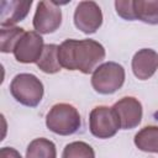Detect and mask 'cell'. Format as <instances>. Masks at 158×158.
<instances>
[{
  "label": "cell",
  "mask_w": 158,
  "mask_h": 158,
  "mask_svg": "<svg viewBox=\"0 0 158 158\" xmlns=\"http://www.w3.org/2000/svg\"><path fill=\"white\" fill-rule=\"evenodd\" d=\"M58 59L63 68L94 73L105 59V48L95 40H65L58 47Z\"/></svg>",
  "instance_id": "6da1fadb"
},
{
  "label": "cell",
  "mask_w": 158,
  "mask_h": 158,
  "mask_svg": "<svg viewBox=\"0 0 158 158\" xmlns=\"http://www.w3.org/2000/svg\"><path fill=\"white\" fill-rule=\"evenodd\" d=\"M81 125L79 111L70 104L60 102L51 107L46 116V126L53 133L69 136L75 133Z\"/></svg>",
  "instance_id": "7a4b0ae2"
},
{
  "label": "cell",
  "mask_w": 158,
  "mask_h": 158,
  "mask_svg": "<svg viewBox=\"0 0 158 158\" xmlns=\"http://www.w3.org/2000/svg\"><path fill=\"white\" fill-rule=\"evenodd\" d=\"M43 84L33 74L21 73L14 77L10 83L12 98L21 105L36 107L43 98Z\"/></svg>",
  "instance_id": "3957f363"
},
{
  "label": "cell",
  "mask_w": 158,
  "mask_h": 158,
  "mask_svg": "<svg viewBox=\"0 0 158 158\" xmlns=\"http://www.w3.org/2000/svg\"><path fill=\"white\" fill-rule=\"evenodd\" d=\"M125 83V69L116 62H106L100 64L91 75V85L94 90L101 95L116 93Z\"/></svg>",
  "instance_id": "277c9868"
},
{
  "label": "cell",
  "mask_w": 158,
  "mask_h": 158,
  "mask_svg": "<svg viewBox=\"0 0 158 158\" xmlns=\"http://www.w3.org/2000/svg\"><path fill=\"white\" fill-rule=\"evenodd\" d=\"M89 127L93 136L106 139L114 137L121 128L117 114L112 107L96 106L89 115Z\"/></svg>",
  "instance_id": "5b68a950"
},
{
  "label": "cell",
  "mask_w": 158,
  "mask_h": 158,
  "mask_svg": "<svg viewBox=\"0 0 158 158\" xmlns=\"http://www.w3.org/2000/svg\"><path fill=\"white\" fill-rule=\"evenodd\" d=\"M62 23V10L57 2L40 1L33 16L36 32L47 35L57 31Z\"/></svg>",
  "instance_id": "8992f818"
},
{
  "label": "cell",
  "mask_w": 158,
  "mask_h": 158,
  "mask_svg": "<svg viewBox=\"0 0 158 158\" xmlns=\"http://www.w3.org/2000/svg\"><path fill=\"white\" fill-rule=\"evenodd\" d=\"M102 23V12L95 1H80L74 11V25L81 32L95 33Z\"/></svg>",
  "instance_id": "52a82bcc"
},
{
  "label": "cell",
  "mask_w": 158,
  "mask_h": 158,
  "mask_svg": "<svg viewBox=\"0 0 158 158\" xmlns=\"http://www.w3.org/2000/svg\"><path fill=\"white\" fill-rule=\"evenodd\" d=\"M44 48L42 36L36 31H27L14 49L15 59L20 63H37Z\"/></svg>",
  "instance_id": "ba28073f"
},
{
  "label": "cell",
  "mask_w": 158,
  "mask_h": 158,
  "mask_svg": "<svg viewBox=\"0 0 158 158\" xmlns=\"http://www.w3.org/2000/svg\"><path fill=\"white\" fill-rule=\"evenodd\" d=\"M112 109L118 116L122 130L137 127L142 120V105L133 96H125L114 104Z\"/></svg>",
  "instance_id": "9c48e42d"
},
{
  "label": "cell",
  "mask_w": 158,
  "mask_h": 158,
  "mask_svg": "<svg viewBox=\"0 0 158 158\" xmlns=\"http://www.w3.org/2000/svg\"><path fill=\"white\" fill-rule=\"evenodd\" d=\"M132 72L139 80H147L158 69V53L151 48H142L132 58Z\"/></svg>",
  "instance_id": "30bf717a"
},
{
  "label": "cell",
  "mask_w": 158,
  "mask_h": 158,
  "mask_svg": "<svg viewBox=\"0 0 158 158\" xmlns=\"http://www.w3.org/2000/svg\"><path fill=\"white\" fill-rule=\"evenodd\" d=\"M32 5V1H19V0H10V1H1L0 2V25L1 27H10L15 23L22 21Z\"/></svg>",
  "instance_id": "8fae6325"
},
{
  "label": "cell",
  "mask_w": 158,
  "mask_h": 158,
  "mask_svg": "<svg viewBox=\"0 0 158 158\" xmlns=\"http://www.w3.org/2000/svg\"><path fill=\"white\" fill-rule=\"evenodd\" d=\"M135 144L139 151L158 153V126H146L135 135Z\"/></svg>",
  "instance_id": "7c38bea8"
},
{
  "label": "cell",
  "mask_w": 158,
  "mask_h": 158,
  "mask_svg": "<svg viewBox=\"0 0 158 158\" xmlns=\"http://www.w3.org/2000/svg\"><path fill=\"white\" fill-rule=\"evenodd\" d=\"M136 20L148 25H158V0H133Z\"/></svg>",
  "instance_id": "4fadbf2b"
},
{
  "label": "cell",
  "mask_w": 158,
  "mask_h": 158,
  "mask_svg": "<svg viewBox=\"0 0 158 158\" xmlns=\"http://www.w3.org/2000/svg\"><path fill=\"white\" fill-rule=\"evenodd\" d=\"M58 47L57 44H44L43 52L38 59V62L36 63L37 67L47 74H54L58 73L62 68L59 59H58Z\"/></svg>",
  "instance_id": "5bb4252c"
},
{
  "label": "cell",
  "mask_w": 158,
  "mask_h": 158,
  "mask_svg": "<svg viewBox=\"0 0 158 158\" xmlns=\"http://www.w3.org/2000/svg\"><path fill=\"white\" fill-rule=\"evenodd\" d=\"M56 144L47 138L40 137L30 142L26 149V158H56Z\"/></svg>",
  "instance_id": "9a60e30c"
},
{
  "label": "cell",
  "mask_w": 158,
  "mask_h": 158,
  "mask_svg": "<svg viewBox=\"0 0 158 158\" xmlns=\"http://www.w3.org/2000/svg\"><path fill=\"white\" fill-rule=\"evenodd\" d=\"M25 30L17 26H10V27H1L0 30V51L2 53H10L14 52L16 44L21 40V37L25 35Z\"/></svg>",
  "instance_id": "2e32d148"
},
{
  "label": "cell",
  "mask_w": 158,
  "mask_h": 158,
  "mask_svg": "<svg viewBox=\"0 0 158 158\" xmlns=\"http://www.w3.org/2000/svg\"><path fill=\"white\" fill-rule=\"evenodd\" d=\"M62 158H95V152L90 144L83 141H75L64 147Z\"/></svg>",
  "instance_id": "e0dca14e"
},
{
  "label": "cell",
  "mask_w": 158,
  "mask_h": 158,
  "mask_svg": "<svg viewBox=\"0 0 158 158\" xmlns=\"http://www.w3.org/2000/svg\"><path fill=\"white\" fill-rule=\"evenodd\" d=\"M116 12L120 17L127 21L136 20L135 10H133V0H117L115 1Z\"/></svg>",
  "instance_id": "ac0fdd59"
},
{
  "label": "cell",
  "mask_w": 158,
  "mask_h": 158,
  "mask_svg": "<svg viewBox=\"0 0 158 158\" xmlns=\"http://www.w3.org/2000/svg\"><path fill=\"white\" fill-rule=\"evenodd\" d=\"M0 158H22L21 154L12 147H2L0 149Z\"/></svg>",
  "instance_id": "d6986e66"
}]
</instances>
